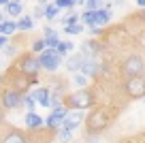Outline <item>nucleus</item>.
<instances>
[{
  "label": "nucleus",
  "instance_id": "nucleus-22",
  "mask_svg": "<svg viewBox=\"0 0 145 143\" xmlns=\"http://www.w3.org/2000/svg\"><path fill=\"white\" fill-rule=\"evenodd\" d=\"M58 13H60V7L56 5V2H54V5H49V2L45 5V19H49V22H51V19L58 17Z\"/></svg>",
  "mask_w": 145,
  "mask_h": 143
},
{
  "label": "nucleus",
  "instance_id": "nucleus-15",
  "mask_svg": "<svg viewBox=\"0 0 145 143\" xmlns=\"http://www.w3.org/2000/svg\"><path fill=\"white\" fill-rule=\"evenodd\" d=\"M5 13L9 15V17H19V15L24 13L22 2H17V0H9V2L5 5Z\"/></svg>",
  "mask_w": 145,
  "mask_h": 143
},
{
  "label": "nucleus",
  "instance_id": "nucleus-6",
  "mask_svg": "<svg viewBox=\"0 0 145 143\" xmlns=\"http://www.w3.org/2000/svg\"><path fill=\"white\" fill-rule=\"evenodd\" d=\"M124 88H126V94L130 96V98H143L145 96V79H143V75L128 77Z\"/></svg>",
  "mask_w": 145,
  "mask_h": 143
},
{
  "label": "nucleus",
  "instance_id": "nucleus-7",
  "mask_svg": "<svg viewBox=\"0 0 145 143\" xmlns=\"http://www.w3.org/2000/svg\"><path fill=\"white\" fill-rule=\"evenodd\" d=\"M66 111H68V107L66 105H60V107H56V109H51V113L45 117V124L43 126H47L49 130H58L60 126H62V122H64V115H66Z\"/></svg>",
  "mask_w": 145,
  "mask_h": 143
},
{
  "label": "nucleus",
  "instance_id": "nucleus-3",
  "mask_svg": "<svg viewBox=\"0 0 145 143\" xmlns=\"http://www.w3.org/2000/svg\"><path fill=\"white\" fill-rule=\"evenodd\" d=\"M39 64H41L43 71L56 73L60 68V64H62V56H60L56 49H43L41 51V58H39Z\"/></svg>",
  "mask_w": 145,
  "mask_h": 143
},
{
  "label": "nucleus",
  "instance_id": "nucleus-9",
  "mask_svg": "<svg viewBox=\"0 0 145 143\" xmlns=\"http://www.w3.org/2000/svg\"><path fill=\"white\" fill-rule=\"evenodd\" d=\"M83 109H68L66 111V115H64V122H62V126H66V128H71V130H75L79 124L83 122Z\"/></svg>",
  "mask_w": 145,
  "mask_h": 143
},
{
  "label": "nucleus",
  "instance_id": "nucleus-30",
  "mask_svg": "<svg viewBox=\"0 0 145 143\" xmlns=\"http://www.w3.org/2000/svg\"><path fill=\"white\" fill-rule=\"evenodd\" d=\"M32 17H45V7L39 5V7L34 9V13H32Z\"/></svg>",
  "mask_w": 145,
  "mask_h": 143
},
{
  "label": "nucleus",
  "instance_id": "nucleus-11",
  "mask_svg": "<svg viewBox=\"0 0 145 143\" xmlns=\"http://www.w3.org/2000/svg\"><path fill=\"white\" fill-rule=\"evenodd\" d=\"M28 94L36 100V105L49 107V98H51V90L49 88H36V90H32V92H28Z\"/></svg>",
  "mask_w": 145,
  "mask_h": 143
},
{
  "label": "nucleus",
  "instance_id": "nucleus-2",
  "mask_svg": "<svg viewBox=\"0 0 145 143\" xmlns=\"http://www.w3.org/2000/svg\"><path fill=\"white\" fill-rule=\"evenodd\" d=\"M83 120H86L88 133H103V130L111 124V115H109V111H107V109H103V107L94 109V111H92L90 115H86Z\"/></svg>",
  "mask_w": 145,
  "mask_h": 143
},
{
  "label": "nucleus",
  "instance_id": "nucleus-43",
  "mask_svg": "<svg viewBox=\"0 0 145 143\" xmlns=\"http://www.w3.org/2000/svg\"><path fill=\"white\" fill-rule=\"evenodd\" d=\"M17 2H22V0H17Z\"/></svg>",
  "mask_w": 145,
  "mask_h": 143
},
{
  "label": "nucleus",
  "instance_id": "nucleus-33",
  "mask_svg": "<svg viewBox=\"0 0 145 143\" xmlns=\"http://www.w3.org/2000/svg\"><path fill=\"white\" fill-rule=\"evenodd\" d=\"M7 43H9V39H7V34H2V32H0V47H5Z\"/></svg>",
  "mask_w": 145,
  "mask_h": 143
},
{
  "label": "nucleus",
  "instance_id": "nucleus-35",
  "mask_svg": "<svg viewBox=\"0 0 145 143\" xmlns=\"http://www.w3.org/2000/svg\"><path fill=\"white\" fill-rule=\"evenodd\" d=\"M5 19H7V13H5V11H0V24L5 22Z\"/></svg>",
  "mask_w": 145,
  "mask_h": 143
},
{
  "label": "nucleus",
  "instance_id": "nucleus-13",
  "mask_svg": "<svg viewBox=\"0 0 145 143\" xmlns=\"http://www.w3.org/2000/svg\"><path fill=\"white\" fill-rule=\"evenodd\" d=\"M109 22H111V11H109V7H98V9H94V24L96 26H107Z\"/></svg>",
  "mask_w": 145,
  "mask_h": 143
},
{
  "label": "nucleus",
  "instance_id": "nucleus-27",
  "mask_svg": "<svg viewBox=\"0 0 145 143\" xmlns=\"http://www.w3.org/2000/svg\"><path fill=\"white\" fill-rule=\"evenodd\" d=\"M56 5H58L60 11H62V9H72L77 2H75V0H56Z\"/></svg>",
  "mask_w": 145,
  "mask_h": 143
},
{
  "label": "nucleus",
  "instance_id": "nucleus-24",
  "mask_svg": "<svg viewBox=\"0 0 145 143\" xmlns=\"http://www.w3.org/2000/svg\"><path fill=\"white\" fill-rule=\"evenodd\" d=\"M56 133H58V137H56L58 141H71V139H72V130L66 128V126H60Z\"/></svg>",
  "mask_w": 145,
  "mask_h": 143
},
{
  "label": "nucleus",
  "instance_id": "nucleus-18",
  "mask_svg": "<svg viewBox=\"0 0 145 143\" xmlns=\"http://www.w3.org/2000/svg\"><path fill=\"white\" fill-rule=\"evenodd\" d=\"M0 32L7 34V36L15 34V32H17V22H13V19H5V22L0 24Z\"/></svg>",
  "mask_w": 145,
  "mask_h": 143
},
{
  "label": "nucleus",
  "instance_id": "nucleus-37",
  "mask_svg": "<svg viewBox=\"0 0 145 143\" xmlns=\"http://www.w3.org/2000/svg\"><path fill=\"white\" fill-rule=\"evenodd\" d=\"M7 2H9V0H0V7H5V5H7Z\"/></svg>",
  "mask_w": 145,
  "mask_h": 143
},
{
  "label": "nucleus",
  "instance_id": "nucleus-5",
  "mask_svg": "<svg viewBox=\"0 0 145 143\" xmlns=\"http://www.w3.org/2000/svg\"><path fill=\"white\" fill-rule=\"evenodd\" d=\"M17 71H19V73H24V75H30V77L39 75V71H41L39 58H34V56H30V54L22 56V58L17 60Z\"/></svg>",
  "mask_w": 145,
  "mask_h": 143
},
{
  "label": "nucleus",
  "instance_id": "nucleus-31",
  "mask_svg": "<svg viewBox=\"0 0 145 143\" xmlns=\"http://www.w3.org/2000/svg\"><path fill=\"white\" fill-rule=\"evenodd\" d=\"M75 22H79V15H77V13H72V15H68V17H64L62 24H75Z\"/></svg>",
  "mask_w": 145,
  "mask_h": 143
},
{
  "label": "nucleus",
  "instance_id": "nucleus-1",
  "mask_svg": "<svg viewBox=\"0 0 145 143\" xmlns=\"http://www.w3.org/2000/svg\"><path fill=\"white\" fill-rule=\"evenodd\" d=\"M94 103H96L94 92H90L86 88H77V92L64 96V105L68 109H90V107H94Z\"/></svg>",
  "mask_w": 145,
  "mask_h": 143
},
{
  "label": "nucleus",
  "instance_id": "nucleus-20",
  "mask_svg": "<svg viewBox=\"0 0 145 143\" xmlns=\"http://www.w3.org/2000/svg\"><path fill=\"white\" fill-rule=\"evenodd\" d=\"M72 47H75V45H72L71 41H58V45H56V51H58V54L64 58V56H68V54H71V49H72Z\"/></svg>",
  "mask_w": 145,
  "mask_h": 143
},
{
  "label": "nucleus",
  "instance_id": "nucleus-21",
  "mask_svg": "<svg viewBox=\"0 0 145 143\" xmlns=\"http://www.w3.org/2000/svg\"><path fill=\"white\" fill-rule=\"evenodd\" d=\"M32 28H34V19H32V17H28V15H26V17H22V19L17 22V30L30 32Z\"/></svg>",
  "mask_w": 145,
  "mask_h": 143
},
{
  "label": "nucleus",
  "instance_id": "nucleus-14",
  "mask_svg": "<svg viewBox=\"0 0 145 143\" xmlns=\"http://www.w3.org/2000/svg\"><path fill=\"white\" fill-rule=\"evenodd\" d=\"M83 62H86V56H83L81 51H79V54L68 56V60H66V64H64V66H66L71 73H77L79 68H81V64H83Z\"/></svg>",
  "mask_w": 145,
  "mask_h": 143
},
{
  "label": "nucleus",
  "instance_id": "nucleus-40",
  "mask_svg": "<svg viewBox=\"0 0 145 143\" xmlns=\"http://www.w3.org/2000/svg\"><path fill=\"white\" fill-rule=\"evenodd\" d=\"M75 2H79V5H83V0H75Z\"/></svg>",
  "mask_w": 145,
  "mask_h": 143
},
{
  "label": "nucleus",
  "instance_id": "nucleus-16",
  "mask_svg": "<svg viewBox=\"0 0 145 143\" xmlns=\"http://www.w3.org/2000/svg\"><path fill=\"white\" fill-rule=\"evenodd\" d=\"M100 51V45L94 43V41H88V43L81 45V54L86 56V58H92V56H96Z\"/></svg>",
  "mask_w": 145,
  "mask_h": 143
},
{
  "label": "nucleus",
  "instance_id": "nucleus-42",
  "mask_svg": "<svg viewBox=\"0 0 145 143\" xmlns=\"http://www.w3.org/2000/svg\"><path fill=\"white\" fill-rule=\"evenodd\" d=\"M143 103H145V96H143Z\"/></svg>",
  "mask_w": 145,
  "mask_h": 143
},
{
  "label": "nucleus",
  "instance_id": "nucleus-23",
  "mask_svg": "<svg viewBox=\"0 0 145 143\" xmlns=\"http://www.w3.org/2000/svg\"><path fill=\"white\" fill-rule=\"evenodd\" d=\"M88 79H90L88 75H83L81 71H77V73H75V77H72V85H75V88H86Z\"/></svg>",
  "mask_w": 145,
  "mask_h": 143
},
{
  "label": "nucleus",
  "instance_id": "nucleus-39",
  "mask_svg": "<svg viewBox=\"0 0 145 143\" xmlns=\"http://www.w3.org/2000/svg\"><path fill=\"white\" fill-rule=\"evenodd\" d=\"M2 120H5V115H2V111H0V122H2Z\"/></svg>",
  "mask_w": 145,
  "mask_h": 143
},
{
  "label": "nucleus",
  "instance_id": "nucleus-8",
  "mask_svg": "<svg viewBox=\"0 0 145 143\" xmlns=\"http://www.w3.org/2000/svg\"><path fill=\"white\" fill-rule=\"evenodd\" d=\"M22 96L24 94L19 92V90H15V88L5 90V94H2V105H5V109H19L22 107Z\"/></svg>",
  "mask_w": 145,
  "mask_h": 143
},
{
  "label": "nucleus",
  "instance_id": "nucleus-28",
  "mask_svg": "<svg viewBox=\"0 0 145 143\" xmlns=\"http://www.w3.org/2000/svg\"><path fill=\"white\" fill-rule=\"evenodd\" d=\"M43 49H45V43H43V39H36L34 43H32V51H34V54H41Z\"/></svg>",
  "mask_w": 145,
  "mask_h": 143
},
{
  "label": "nucleus",
  "instance_id": "nucleus-10",
  "mask_svg": "<svg viewBox=\"0 0 145 143\" xmlns=\"http://www.w3.org/2000/svg\"><path fill=\"white\" fill-rule=\"evenodd\" d=\"M79 71H81L83 75H88V77H98L100 73L105 71V66H103V64H98L96 60H92V58H86V62L81 64Z\"/></svg>",
  "mask_w": 145,
  "mask_h": 143
},
{
  "label": "nucleus",
  "instance_id": "nucleus-12",
  "mask_svg": "<svg viewBox=\"0 0 145 143\" xmlns=\"http://www.w3.org/2000/svg\"><path fill=\"white\" fill-rule=\"evenodd\" d=\"M24 122H26L28 130H39V128H43V124H45V120H43V117L34 111V109H32V111H26Z\"/></svg>",
  "mask_w": 145,
  "mask_h": 143
},
{
  "label": "nucleus",
  "instance_id": "nucleus-38",
  "mask_svg": "<svg viewBox=\"0 0 145 143\" xmlns=\"http://www.w3.org/2000/svg\"><path fill=\"white\" fill-rule=\"evenodd\" d=\"M39 5H43V7H45V5H47V0H39Z\"/></svg>",
  "mask_w": 145,
  "mask_h": 143
},
{
  "label": "nucleus",
  "instance_id": "nucleus-41",
  "mask_svg": "<svg viewBox=\"0 0 145 143\" xmlns=\"http://www.w3.org/2000/svg\"><path fill=\"white\" fill-rule=\"evenodd\" d=\"M0 83H2V73H0Z\"/></svg>",
  "mask_w": 145,
  "mask_h": 143
},
{
  "label": "nucleus",
  "instance_id": "nucleus-34",
  "mask_svg": "<svg viewBox=\"0 0 145 143\" xmlns=\"http://www.w3.org/2000/svg\"><path fill=\"white\" fill-rule=\"evenodd\" d=\"M5 47H7V56H11V54H15V47H13V45H5Z\"/></svg>",
  "mask_w": 145,
  "mask_h": 143
},
{
  "label": "nucleus",
  "instance_id": "nucleus-17",
  "mask_svg": "<svg viewBox=\"0 0 145 143\" xmlns=\"http://www.w3.org/2000/svg\"><path fill=\"white\" fill-rule=\"evenodd\" d=\"M2 141L5 143H26V134H22L19 130H9V134H5L2 137Z\"/></svg>",
  "mask_w": 145,
  "mask_h": 143
},
{
  "label": "nucleus",
  "instance_id": "nucleus-26",
  "mask_svg": "<svg viewBox=\"0 0 145 143\" xmlns=\"http://www.w3.org/2000/svg\"><path fill=\"white\" fill-rule=\"evenodd\" d=\"M22 107H26L28 111H32V109L36 107V100L32 98L30 94H24V96H22Z\"/></svg>",
  "mask_w": 145,
  "mask_h": 143
},
{
  "label": "nucleus",
  "instance_id": "nucleus-32",
  "mask_svg": "<svg viewBox=\"0 0 145 143\" xmlns=\"http://www.w3.org/2000/svg\"><path fill=\"white\" fill-rule=\"evenodd\" d=\"M49 34H56V30L51 26H45V28H43V36H49Z\"/></svg>",
  "mask_w": 145,
  "mask_h": 143
},
{
  "label": "nucleus",
  "instance_id": "nucleus-19",
  "mask_svg": "<svg viewBox=\"0 0 145 143\" xmlns=\"http://www.w3.org/2000/svg\"><path fill=\"white\" fill-rule=\"evenodd\" d=\"M83 30H86V24H81V22L64 24V32H66V34H81Z\"/></svg>",
  "mask_w": 145,
  "mask_h": 143
},
{
  "label": "nucleus",
  "instance_id": "nucleus-36",
  "mask_svg": "<svg viewBox=\"0 0 145 143\" xmlns=\"http://www.w3.org/2000/svg\"><path fill=\"white\" fill-rule=\"evenodd\" d=\"M137 5H139V7H145V0H137Z\"/></svg>",
  "mask_w": 145,
  "mask_h": 143
},
{
  "label": "nucleus",
  "instance_id": "nucleus-29",
  "mask_svg": "<svg viewBox=\"0 0 145 143\" xmlns=\"http://www.w3.org/2000/svg\"><path fill=\"white\" fill-rule=\"evenodd\" d=\"M105 0H83V5L88 7V9H98V7H103Z\"/></svg>",
  "mask_w": 145,
  "mask_h": 143
},
{
  "label": "nucleus",
  "instance_id": "nucleus-25",
  "mask_svg": "<svg viewBox=\"0 0 145 143\" xmlns=\"http://www.w3.org/2000/svg\"><path fill=\"white\" fill-rule=\"evenodd\" d=\"M60 36L58 34H49V36H43V43H45V49H56Z\"/></svg>",
  "mask_w": 145,
  "mask_h": 143
},
{
  "label": "nucleus",
  "instance_id": "nucleus-4",
  "mask_svg": "<svg viewBox=\"0 0 145 143\" xmlns=\"http://www.w3.org/2000/svg\"><path fill=\"white\" fill-rule=\"evenodd\" d=\"M145 73V60L141 58V56H130V58L124 60L122 64V75L126 77H139Z\"/></svg>",
  "mask_w": 145,
  "mask_h": 143
}]
</instances>
